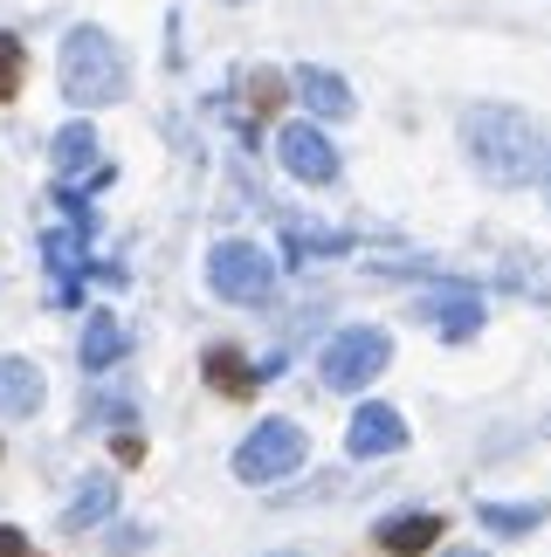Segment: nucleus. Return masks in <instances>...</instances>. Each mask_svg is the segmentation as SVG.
Wrapping results in <instances>:
<instances>
[{
  "mask_svg": "<svg viewBox=\"0 0 551 557\" xmlns=\"http://www.w3.org/2000/svg\"><path fill=\"white\" fill-rule=\"evenodd\" d=\"M462 152L490 186H531L551 159V138L517 103H469L462 111Z\"/></svg>",
  "mask_w": 551,
  "mask_h": 557,
  "instance_id": "obj_1",
  "label": "nucleus"
},
{
  "mask_svg": "<svg viewBox=\"0 0 551 557\" xmlns=\"http://www.w3.org/2000/svg\"><path fill=\"white\" fill-rule=\"evenodd\" d=\"M56 70H62V97H70L76 111H103V103H118L124 83H132V70H124V49L97 28V21H83V28L62 35Z\"/></svg>",
  "mask_w": 551,
  "mask_h": 557,
  "instance_id": "obj_2",
  "label": "nucleus"
},
{
  "mask_svg": "<svg viewBox=\"0 0 551 557\" xmlns=\"http://www.w3.org/2000/svg\"><path fill=\"white\" fill-rule=\"evenodd\" d=\"M304 455H310V441H304L296 420H262V426H248V441L235 447V482L276 488V482H290L296 468H304Z\"/></svg>",
  "mask_w": 551,
  "mask_h": 557,
  "instance_id": "obj_3",
  "label": "nucleus"
},
{
  "mask_svg": "<svg viewBox=\"0 0 551 557\" xmlns=\"http://www.w3.org/2000/svg\"><path fill=\"white\" fill-rule=\"evenodd\" d=\"M317 366H325V385H331V393H366V385L393 366V337L379 331V324H345V331L325 345V358H317Z\"/></svg>",
  "mask_w": 551,
  "mask_h": 557,
  "instance_id": "obj_4",
  "label": "nucleus"
},
{
  "mask_svg": "<svg viewBox=\"0 0 551 557\" xmlns=\"http://www.w3.org/2000/svg\"><path fill=\"white\" fill-rule=\"evenodd\" d=\"M207 283H215L221 304H242L256 310L276 296V262L256 248V242H215V255H207Z\"/></svg>",
  "mask_w": 551,
  "mask_h": 557,
  "instance_id": "obj_5",
  "label": "nucleus"
},
{
  "mask_svg": "<svg viewBox=\"0 0 551 557\" xmlns=\"http://www.w3.org/2000/svg\"><path fill=\"white\" fill-rule=\"evenodd\" d=\"M276 159H283V173L304 180V186H331L338 180V152H331V138L317 132V124H283V132H276Z\"/></svg>",
  "mask_w": 551,
  "mask_h": 557,
  "instance_id": "obj_6",
  "label": "nucleus"
},
{
  "mask_svg": "<svg viewBox=\"0 0 551 557\" xmlns=\"http://www.w3.org/2000/svg\"><path fill=\"white\" fill-rule=\"evenodd\" d=\"M407 447V420H400V406L387 399H366L345 426V455L352 461H379V455H400Z\"/></svg>",
  "mask_w": 551,
  "mask_h": 557,
  "instance_id": "obj_7",
  "label": "nucleus"
},
{
  "mask_svg": "<svg viewBox=\"0 0 551 557\" xmlns=\"http://www.w3.org/2000/svg\"><path fill=\"white\" fill-rule=\"evenodd\" d=\"M420 317H428V324L449 337V345H469V337L482 331V296L476 289H449V296H428V304H420Z\"/></svg>",
  "mask_w": 551,
  "mask_h": 557,
  "instance_id": "obj_8",
  "label": "nucleus"
},
{
  "mask_svg": "<svg viewBox=\"0 0 551 557\" xmlns=\"http://www.w3.org/2000/svg\"><path fill=\"white\" fill-rule=\"evenodd\" d=\"M372 537H379V550H393V557H420V550L441 544V517H434V509H400V517H387Z\"/></svg>",
  "mask_w": 551,
  "mask_h": 557,
  "instance_id": "obj_9",
  "label": "nucleus"
},
{
  "mask_svg": "<svg viewBox=\"0 0 551 557\" xmlns=\"http://www.w3.org/2000/svg\"><path fill=\"white\" fill-rule=\"evenodd\" d=\"M290 90L310 103V117H352V83L338 70H317V62H304V70L290 76Z\"/></svg>",
  "mask_w": 551,
  "mask_h": 557,
  "instance_id": "obj_10",
  "label": "nucleus"
},
{
  "mask_svg": "<svg viewBox=\"0 0 551 557\" xmlns=\"http://www.w3.org/2000/svg\"><path fill=\"white\" fill-rule=\"evenodd\" d=\"M41 372L28 366V358H0V413H14V420H28V413H41Z\"/></svg>",
  "mask_w": 551,
  "mask_h": 557,
  "instance_id": "obj_11",
  "label": "nucleus"
},
{
  "mask_svg": "<svg viewBox=\"0 0 551 557\" xmlns=\"http://www.w3.org/2000/svg\"><path fill=\"white\" fill-rule=\"evenodd\" d=\"M111 509H118V482H111V475H90V482L70 496V509H62V530H97Z\"/></svg>",
  "mask_w": 551,
  "mask_h": 557,
  "instance_id": "obj_12",
  "label": "nucleus"
},
{
  "mask_svg": "<svg viewBox=\"0 0 551 557\" xmlns=\"http://www.w3.org/2000/svg\"><path fill=\"white\" fill-rule=\"evenodd\" d=\"M551 517V503H482L476 523L490 530V537H531V530Z\"/></svg>",
  "mask_w": 551,
  "mask_h": 557,
  "instance_id": "obj_13",
  "label": "nucleus"
},
{
  "mask_svg": "<svg viewBox=\"0 0 551 557\" xmlns=\"http://www.w3.org/2000/svg\"><path fill=\"white\" fill-rule=\"evenodd\" d=\"M256 379H262V372H248V358H242L235 345H215V351H207V385H215V393L248 399V393H256Z\"/></svg>",
  "mask_w": 551,
  "mask_h": 557,
  "instance_id": "obj_14",
  "label": "nucleus"
},
{
  "mask_svg": "<svg viewBox=\"0 0 551 557\" xmlns=\"http://www.w3.org/2000/svg\"><path fill=\"white\" fill-rule=\"evenodd\" d=\"M118 358H124V324L97 310V317H90V331H83V366L103 372V366H118Z\"/></svg>",
  "mask_w": 551,
  "mask_h": 557,
  "instance_id": "obj_15",
  "label": "nucleus"
},
{
  "mask_svg": "<svg viewBox=\"0 0 551 557\" xmlns=\"http://www.w3.org/2000/svg\"><path fill=\"white\" fill-rule=\"evenodd\" d=\"M83 165H97V132L90 124H70L56 138V173H83Z\"/></svg>",
  "mask_w": 551,
  "mask_h": 557,
  "instance_id": "obj_16",
  "label": "nucleus"
},
{
  "mask_svg": "<svg viewBox=\"0 0 551 557\" xmlns=\"http://www.w3.org/2000/svg\"><path fill=\"white\" fill-rule=\"evenodd\" d=\"M21 76H28V55H21V41H14V35H0V103H14Z\"/></svg>",
  "mask_w": 551,
  "mask_h": 557,
  "instance_id": "obj_17",
  "label": "nucleus"
},
{
  "mask_svg": "<svg viewBox=\"0 0 551 557\" xmlns=\"http://www.w3.org/2000/svg\"><path fill=\"white\" fill-rule=\"evenodd\" d=\"M0 557H28V537H21L14 523H0Z\"/></svg>",
  "mask_w": 551,
  "mask_h": 557,
  "instance_id": "obj_18",
  "label": "nucleus"
},
{
  "mask_svg": "<svg viewBox=\"0 0 551 557\" xmlns=\"http://www.w3.org/2000/svg\"><path fill=\"white\" fill-rule=\"evenodd\" d=\"M441 557H490V550H441Z\"/></svg>",
  "mask_w": 551,
  "mask_h": 557,
  "instance_id": "obj_19",
  "label": "nucleus"
},
{
  "mask_svg": "<svg viewBox=\"0 0 551 557\" xmlns=\"http://www.w3.org/2000/svg\"><path fill=\"white\" fill-rule=\"evenodd\" d=\"M538 180H544V200H551V159H544V173H538Z\"/></svg>",
  "mask_w": 551,
  "mask_h": 557,
  "instance_id": "obj_20",
  "label": "nucleus"
},
{
  "mask_svg": "<svg viewBox=\"0 0 551 557\" xmlns=\"http://www.w3.org/2000/svg\"><path fill=\"white\" fill-rule=\"evenodd\" d=\"M276 557H296V550H276Z\"/></svg>",
  "mask_w": 551,
  "mask_h": 557,
  "instance_id": "obj_21",
  "label": "nucleus"
}]
</instances>
